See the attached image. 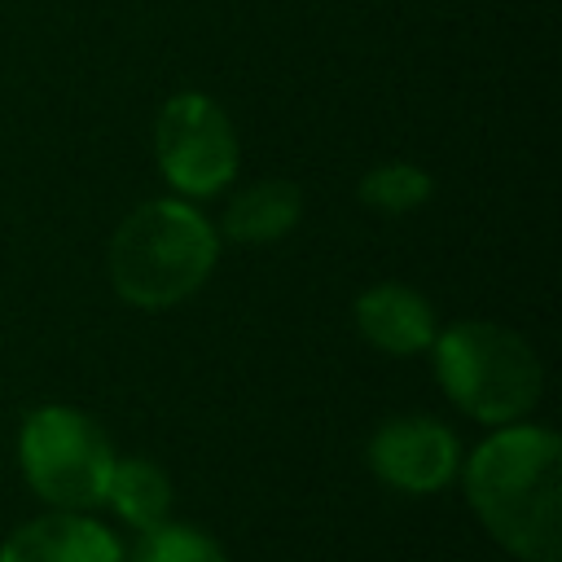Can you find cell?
<instances>
[{"instance_id":"obj_12","label":"cell","mask_w":562,"mask_h":562,"mask_svg":"<svg viewBox=\"0 0 562 562\" xmlns=\"http://www.w3.org/2000/svg\"><path fill=\"white\" fill-rule=\"evenodd\" d=\"M132 562H228V558L211 536H202L193 527L162 522V527L145 531V540L136 544Z\"/></svg>"},{"instance_id":"obj_6","label":"cell","mask_w":562,"mask_h":562,"mask_svg":"<svg viewBox=\"0 0 562 562\" xmlns=\"http://www.w3.org/2000/svg\"><path fill=\"white\" fill-rule=\"evenodd\" d=\"M369 465L400 492H435L457 474V439L435 417H395L369 439Z\"/></svg>"},{"instance_id":"obj_1","label":"cell","mask_w":562,"mask_h":562,"mask_svg":"<svg viewBox=\"0 0 562 562\" xmlns=\"http://www.w3.org/2000/svg\"><path fill=\"white\" fill-rule=\"evenodd\" d=\"M562 443L544 426H501L465 461V496L487 536L522 562L562 558Z\"/></svg>"},{"instance_id":"obj_9","label":"cell","mask_w":562,"mask_h":562,"mask_svg":"<svg viewBox=\"0 0 562 562\" xmlns=\"http://www.w3.org/2000/svg\"><path fill=\"white\" fill-rule=\"evenodd\" d=\"M303 215V198L290 180H259L250 189H241L228 211H224V233L233 241H277L285 233H294Z\"/></svg>"},{"instance_id":"obj_4","label":"cell","mask_w":562,"mask_h":562,"mask_svg":"<svg viewBox=\"0 0 562 562\" xmlns=\"http://www.w3.org/2000/svg\"><path fill=\"white\" fill-rule=\"evenodd\" d=\"M18 461L35 496L57 509H92L105 501L114 448L105 430L75 408H35L22 422Z\"/></svg>"},{"instance_id":"obj_8","label":"cell","mask_w":562,"mask_h":562,"mask_svg":"<svg viewBox=\"0 0 562 562\" xmlns=\"http://www.w3.org/2000/svg\"><path fill=\"white\" fill-rule=\"evenodd\" d=\"M356 329L364 334L369 347H378L386 356H413V351L430 347V338L439 334L430 303L413 285H400V281L369 285L356 299Z\"/></svg>"},{"instance_id":"obj_7","label":"cell","mask_w":562,"mask_h":562,"mask_svg":"<svg viewBox=\"0 0 562 562\" xmlns=\"http://www.w3.org/2000/svg\"><path fill=\"white\" fill-rule=\"evenodd\" d=\"M0 562H123V549L97 518L57 509L22 522L0 544Z\"/></svg>"},{"instance_id":"obj_11","label":"cell","mask_w":562,"mask_h":562,"mask_svg":"<svg viewBox=\"0 0 562 562\" xmlns=\"http://www.w3.org/2000/svg\"><path fill=\"white\" fill-rule=\"evenodd\" d=\"M430 198V176L413 162H382L360 180V202L382 215H404Z\"/></svg>"},{"instance_id":"obj_3","label":"cell","mask_w":562,"mask_h":562,"mask_svg":"<svg viewBox=\"0 0 562 562\" xmlns=\"http://www.w3.org/2000/svg\"><path fill=\"white\" fill-rule=\"evenodd\" d=\"M435 373L443 391L479 422L509 426L527 417L540 400V360L536 351L505 325L461 321L430 338Z\"/></svg>"},{"instance_id":"obj_5","label":"cell","mask_w":562,"mask_h":562,"mask_svg":"<svg viewBox=\"0 0 562 562\" xmlns=\"http://www.w3.org/2000/svg\"><path fill=\"white\" fill-rule=\"evenodd\" d=\"M154 154L162 180L189 198L220 193L237 176V132L228 114L202 92H180L162 105L154 127Z\"/></svg>"},{"instance_id":"obj_10","label":"cell","mask_w":562,"mask_h":562,"mask_svg":"<svg viewBox=\"0 0 562 562\" xmlns=\"http://www.w3.org/2000/svg\"><path fill=\"white\" fill-rule=\"evenodd\" d=\"M105 501L119 509V518H127L136 531H154L167 522L171 509V479L162 465L145 461V457H123L110 470L105 483Z\"/></svg>"},{"instance_id":"obj_2","label":"cell","mask_w":562,"mask_h":562,"mask_svg":"<svg viewBox=\"0 0 562 562\" xmlns=\"http://www.w3.org/2000/svg\"><path fill=\"white\" fill-rule=\"evenodd\" d=\"M211 224L176 198L140 202L110 237V281L132 307H176L184 303L215 268Z\"/></svg>"}]
</instances>
